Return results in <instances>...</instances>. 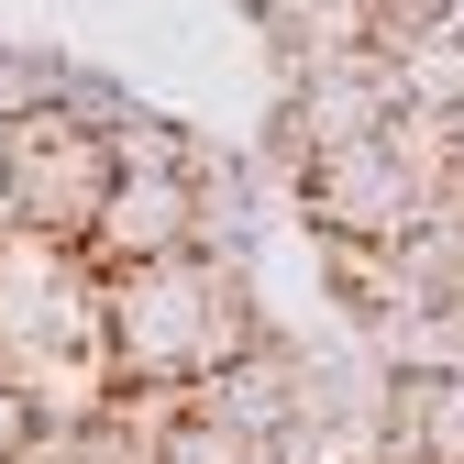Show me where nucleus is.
I'll list each match as a JSON object with an SVG mask.
<instances>
[{
    "label": "nucleus",
    "mask_w": 464,
    "mask_h": 464,
    "mask_svg": "<svg viewBox=\"0 0 464 464\" xmlns=\"http://www.w3.org/2000/svg\"><path fill=\"white\" fill-rule=\"evenodd\" d=\"M244 343H266V310H255V276L244 255H155V266H122L100 276V354H111V387H199L210 365H232Z\"/></svg>",
    "instance_id": "f257e3e1"
},
{
    "label": "nucleus",
    "mask_w": 464,
    "mask_h": 464,
    "mask_svg": "<svg viewBox=\"0 0 464 464\" xmlns=\"http://www.w3.org/2000/svg\"><path fill=\"white\" fill-rule=\"evenodd\" d=\"M111 188V144L89 122H67V111H34V122H12V155H0V221L12 232H55V244H78L89 210Z\"/></svg>",
    "instance_id": "f03ea898"
},
{
    "label": "nucleus",
    "mask_w": 464,
    "mask_h": 464,
    "mask_svg": "<svg viewBox=\"0 0 464 464\" xmlns=\"http://www.w3.org/2000/svg\"><path fill=\"white\" fill-rule=\"evenodd\" d=\"M199 244V166H111V188L78 232L89 276H122V266H155V255H188Z\"/></svg>",
    "instance_id": "7ed1b4c3"
},
{
    "label": "nucleus",
    "mask_w": 464,
    "mask_h": 464,
    "mask_svg": "<svg viewBox=\"0 0 464 464\" xmlns=\"http://www.w3.org/2000/svg\"><path fill=\"white\" fill-rule=\"evenodd\" d=\"M398 122V78H387V44L365 55H332V67H287V111H276V144L287 166H321L343 144H365Z\"/></svg>",
    "instance_id": "20e7f679"
},
{
    "label": "nucleus",
    "mask_w": 464,
    "mask_h": 464,
    "mask_svg": "<svg viewBox=\"0 0 464 464\" xmlns=\"http://www.w3.org/2000/svg\"><path fill=\"white\" fill-rule=\"evenodd\" d=\"M188 410H199V420H221L232 442H255V453L276 464L287 442L310 431V354H299L287 332H266V343H244L232 365H210V376L188 387Z\"/></svg>",
    "instance_id": "39448f33"
},
{
    "label": "nucleus",
    "mask_w": 464,
    "mask_h": 464,
    "mask_svg": "<svg viewBox=\"0 0 464 464\" xmlns=\"http://www.w3.org/2000/svg\"><path fill=\"white\" fill-rule=\"evenodd\" d=\"M387 464H464V365L387 376Z\"/></svg>",
    "instance_id": "423d86ee"
},
{
    "label": "nucleus",
    "mask_w": 464,
    "mask_h": 464,
    "mask_svg": "<svg viewBox=\"0 0 464 464\" xmlns=\"http://www.w3.org/2000/svg\"><path fill=\"white\" fill-rule=\"evenodd\" d=\"M55 78H67V55H44V44H12V34H0V122H34V111H55Z\"/></svg>",
    "instance_id": "0eeeda50"
},
{
    "label": "nucleus",
    "mask_w": 464,
    "mask_h": 464,
    "mask_svg": "<svg viewBox=\"0 0 464 464\" xmlns=\"http://www.w3.org/2000/svg\"><path fill=\"white\" fill-rule=\"evenodd\" d=\"M34 431H44V420H34V398H23V376L0 365V464H12V453H34Z\"/></svg>",
    "instance_id": "6e6552de"
},
{
    "label": "nucleus",
    "mask_w": 464,
    "mask_h": 464,
    "mask_svg": "<svg viewBox=\"0 0 464 464\" xmlns=\"http://www.w3.org/2000/svg\"><path fill=\"white\" fill-rule=\"evenodd\" d=\"M453 166H464V111H453Z\"/></svg>",
    "instance_id": "1a4fd4ad"
},
{
    "label": "nucleus",
    "mask_w": 464,
    "mask_h": 464,
    "mask_svg": "<svg viewBox=\"0 0 464 464\" xmlns=\"http://www.w3.org/2000/svg\"><path fill=\"white\" fill-rule=\"evenodd\" d=\"M0 155H12V122H0Z\"/></svg>",
    "instance_id": "9d476101"
}]
</instances>
